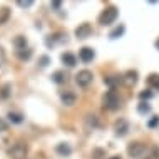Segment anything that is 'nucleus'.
<instances>
[{"instance_id":"33","label":"nucleus","mask_w":159,"mask_h":159,"mask_svg":"<svg viewBox=\"0 0 159 159\" xmlns=\"http://www.w3.org/2000/svg\"><path fill=\"white\" fill-rule=\"evenodd\" d=\"M154 47H156V49L159 50V39H157V40H156V42H154Z\"/></svg>"},{"instance_id":"19","label":"nucleus","mask_w":159,"mask_h":159,"mask_svg":"<svg viewBox=\"0 0 159 159\" xmlns=\"http://www.w3.org/2000/svg\"><path fill=\"white\" fill-rule=\"evenodd\" d=\"M7 117H8V121H10L12 124H22L25 121L24 114H20V112H8Z\"/></svg>"},{"instance_id":"14","label":"nucleus","mask_w":159,"mask_h":159,"mask_svg":"<svg viewBox=\"0 0 159 159\" xmlns=\"http://www.w3.org/2000/svg\"><path fill=\"white\" fill-rule=\"evenodd\" d=\"M50 79H52L54 84H59V85H61V84H66V82H67L69 75H67L64 70H55L54 74L50 75Z\"/></svg>"},{"instance_id":"27","label":"nucleus","mask_w":159,"mask_h":159,"mask_svg":"<svg viewBox=\"0 0 159 159\" xmlns=\"http://www.w3.org/2000/svg\"><path fill=\"white\" fill-rule=\"evenodd\" d=\"M49 64H50V57H49V55H40V57H39V67H40V69H45Z\"/></svg>"},{"instance_id":"29","label":"nucleus","mask_w":159,"mask_h":159,"mask_svg":"<svg viewBox=\"0 0 159 159\" xmlns=\"http://www.w3.org/2000/svg\"><path fill=\"white\" fill-rule=\"evenodd\" d=\"M102 156H104V151H102V149H94L92 151V157L94 159H101Z\"/></svg>"},{"instance_id":"9","label":"nucleus","mask_w":159,"mask_h":159,"mask_svg":"<svg viewBox=\"0 0 159 159\" xmlns=\"http://www.w3.org/2000/svg\"><path fill=\"white\" fill-rule=\"evenodd\" d=\"M96 59V50L92 47H82L79 49V61L84 62V64H89Z\"/></svg>"},{"instance_id":"22","label":"nucleus","mask_w":159,"mask_h":159,"mask_svg":"<svg viewBox=\"0 0 159 159\" xmlns=\"http://www.w3.org/2000/svg\"><path fill=\"white\" fill-rule=\"evenodd\" d=\"M137 112H139L141 116H148V114H151V104H149V102L141 101L139 104H137Z\"/></svg>"},{"instance_id":"4","label":"nucleus","mask_w":159,"mask_h":159,"mask_svg":"<svg viewBox=\"0 0 159 159\" xmlns=\"http://www.w3.org/2000/svg\"><path fill=\"white\" fill-rule=\"evenodd\" d=\"M27 152H29V148H27V144H24V143L12 144V148H8V151H7V154L12 159H25Z\"/></svg>"},{"instance_id":"13","label":"nucleus","mask_w":159,"mask_h":159,"mask_svg":"<svg viewBox=\"0 0 159 159\" xmlns=\"http://www.w3.org/2000/svg\"><path fill=\"white\" fill-rule=\"evenodd\" d=\"M55 152L62 157H69L72 154V148H70V144H67V143H61V144L55 146Z\"/></svg>"},{"instance_id":"18","label":"nucleus","mask_w":159,"mask_h":159,"mask_svg":"<svg viewBox=\"0 0 159 159\" xmlns=\"http://www.w3.org/2000/svg\"><path fill=\"white\" fill-rule=\"evenodd\" d=\"M12 44H14V47L17 50H24V49H27V39H25L24 35H17Z\"/></svg>"},{"instance_id":"6","label":"nucleus","mask_w":159,"mask_h":159,"mask_svg":"<svg viewBox=\"0 0 159 159\" xmlns=\"http://www.w3.org/2000/svg\"><path fill=\"white\" fill-rule=\"evenodd\" d=\"M64 42H67V34L66 32H54L50 34V35L45 37V45L49 47H55L57 44H64Z\"/></svg>"},{"instance_id":"17","label":"nucleus","mask_w":159,"mask_h":159,"mask_svg":"<svg viewBox=\"0 0 159 159\" xmlns=\"http://www.w3.org/2000/svg\"><path fill=\"white\" fill-rule=\"evenodd\" d=\"M99 124V119L96 114H89L87 117H85V129L87 131H92V129H96Z\"/></svg>"},{"instance_id":"28","label":"nucleus","mask_w":159,"mask_h":159,"mask_svg":"<svg viewBox=\"0 0 159 159\" xmlns=\"http://www.w3.org/2000/svg\"><path fill=\"white\" fill-rule=\"evenodd\" d=\"M157 126H159V116H152V117L148 121V127L149 129H154V127H157Z\"/></svg>"},{"instance_id":"2","label":"nucleus","mask_w":159,"mask_h":159,"mask_svg":"<svg viewBox=\"0 0 159 159\" xmlns=\"http://www.w3.org/2000/svg\"><path fill=\"white\" fill-rule=\"evenodd\" d=\"M117 17H119V8L116 5H109L101 12V15H99V24L104 25V27H109V25H112L116 20H117Z\"/></svg>"},{"instance_id":"26","label":"nucleus","mask_w":159,"mask_h":159,"mask_svg":"<svg viewBox=\"0 0 159 159\" xmlns=\"http://www.w3.org/2000/svg\"><path fill=\"white\" fill-rule=\"evenodd\" d=\"M34 2H35V0H15V3L20 8H30L34 5Z\"/></svg>"},{"instance_id":"21","label":"nucleus","mask_w":159,"mask_h":159,"mask_svg":"<svg viewBox=\"0 0 159 159\" xmlns=\"http://www.w3.org/2000/svg\"><path fill=\"white\" fill-rule=\"evenodd\" d=\"M148 84L154 91H159V74H149L148 75Z\"/></svg>"},{"instance_id":"3","label":"nucleus","mask_w":159,"mask_h":159,"mask_svg":"<svg viewBox=\"0 0 159 159\" xmlns=\"http://www.w3.org/2000/svg\"><path fill=\"white\" fill-rule=\"evenodd\" d=\"M92 80H94V74L89 69H82V70H79L75 74V84L82 89L89 87V85L92 84Z\"/></svg>"},{"instance_id":"8","label":"nucleus","mask_w":159,"mask_h":159,"mask_svg":"<svg viewBox=\"0 0 159 159\" xmlns=\"http://www.w3.org/2000/svg\"><path fill=\"white\" fill-rule=\"evenodd\" d=\"M129 129H131V126H129V122L126 121V119H117V121L114 122V134L117 137L127 136Z\"/></svg>"},{"instance_id":"23","label":"nucleus","mask_w":159,"mask_h":159,"mask_svg":"<svg viewBox=\"0 0 159 159\" xmlns=\"http://www.w3.org/2000/svg\"><path fill=\"white\" fill-rule=\"evenodd\" d=\"M12 96V84H3L2 85V89H0V97L2 99H8Z\"/></svg>"},{"instance_id":"25","label":"nucleus","mask_w":159,"mask_h":159,"mask_svg":"<svg viewBox=\"0 0 159 159\" xmlns=\"http://www.w3.org/2000/svg\"><path fill=\"white\" fill-rule=\"evenodd\" d=\"M152 96H154V92L151 91V89H144V91H141V92H139V101L148 102L149 99H152Z\"/></svg>"},{"instance_id":"30","label":"nucleus","mask_w":159,"mask_h":159,"mask_svg":"<svg viewBox=\"0 0 159 159\" xmlns=\"http://www.w3.org/2000/svg\"><path fill=\"white\" fill-rule=\"evenodd\" d=\"M62 2H64V0H52V2H50V5H52L54 10H59L61 5H62Z\"/></svg>"},{"instance_id":"10","label":"nucleus","mask_w":159,"mask_h":159,"mask_svg":"<svg viewBox=\"0 0 159 159\" xmlns=\"http://www.w3.org/2000/svg\"><path fill=\"white\" fill-rule=\"evenodd\" d=\"M137 80H139V74H137V70H132V69L122 75V82L126 84V87H134Z\"/></svg>"},{"instance_id":"15","label":"nucleus","mask_w":159,"mask_h":159,"mask_svg":"<svg viewBox=\"0 0 159 159\" xmlns=\"http://www.w3.org/2000/svg\"><path fill=\"white\" fill-rule=\"evenodd\" d=\"M122 82V75H109V77H104V84L107 85L109 89H116V85Z\"/></svg>"},{"instance_id":"11","label":"nucleus","mask_w":159,"mask_h":159,"mask_svg":"<svg viewBox=\"0 0 159 159\" xmlns=\"http://www.w3.org/2000/svg\"><path fill=\"white\" fill-rule=\"evenodd\" d=\"M61 101L64 106L67 107H72L77 102V94L72 92V91H66V92H61Z\"/></svg>"},{"instance_id":"35","label":"nucleus","mask_w":159,"mask_h":159,"mask_svg":"<svg viewBox=\"0 0 159 159\" xmlns=\"http://www.w3.org/2000/svg\"><path fill=\"white\" fill-rule=\"evenodd\" d=\"M111 159H121V157H119V156H116V157H111Z\"/></svg>"},{"instance_id":"32","label":"nucleus","mask_w":159,"mask_h":159,"mask_svg":"<svg viewBox=\"0 0 159 159\" xmlns=\"http://www.w3.org/2000/svg\"><path fill=\"white\" fill-rule=\"evenodd\" d=\"M5 129H7V124L3 122L2 119H0V131H5Z\"/></svg>"},{"instance_id":"5","label":"nucleus","mask_w":159,"mask_h":159,"mask_svg":"<svg viewBox=\"0 0 159 159\" xmlns=\"http://www.w3.org/2000/svg\"><path fill=\"white\" fill-rule=\"evenodd\" d=\"M146 152H148V146L143 144V143H132V144L127 146V154L131 157H134V159L144 157Z\"/></svg>"},{"instance_id":"7","label":"nucleus","mask_w":159,"mask_h":159,"mask_svg":"<svg viewBox=\"0 0 159 159\" xmlns=\"http://www.w3.org/2000/svg\"><path fill=\"white\" fill-rule=\"evenodd\" d=\"M75 37L79 39V40H84V39H89L94 34V30H92V25L89 24V22H84V24H80L79 27L75 29Z\"/></svg>"},{"instance_id":"20","label":"nucleus","mask_w":159,"mask_h":159,"mask_svg":"<svg viewBox=\"0 0 159 159\" xmlns=\"http://www.w3.org/2000/svg\"><path fill=\"white\" fill-rule=\"evenodd\" d=\"M10 15H12V12H10V8H8V7H2V8H0V25H5L8 22V19H10Z\"/></svg>"},{"instance_id":"16","label":"nucleus","mask_w":159,"mask_h":159,"mask_svg":"<svg viewBox=\"0 0 159 159\" xmlns=\"http://www.w3.org/2000/svg\"><path fill=\"white\" fill-rule=\"evenodd\" d=\"M124 32H126V25H124V24H119L117 27L114 29V30H111V34H109V39H111V40H116V39H121V37L124 35Z\"/></svg>"},{"instance_id":"12","label":"nucleus","mask_w":159,"mask_h":159,"mask_svg":"<svg viewBox=\"0 0 159 159\" xmlns=\"http://www.w3.org/2000/svg\"><path fill=\"white\" fill-rule=\"evenodd\" d=\"M61 61H62V64H64L67 69H74V67L77 66V57H75L72 52H64V54L61 55Z\"/></svg>"},{"instance_id":"34","label":"nucleus","mask_w":159,"mask_h":159,"mask_svg":"<svg viewBox=\"0 0 159 159\" xmlns=\"http://www.w3.org/2000/svg\"><path fill=\"white\" fill-rule=\"evenodd\" d=\"M146 2H149V3H157L159 0H146Z\"/></svg>"},{"instance_id":"31","label":"nucleus","mask_w":159,"mask_h":159,"mask_svg":"<svg viewBox=\"0 0 159 159\" xmlns=\"http://www.w3.org/2000/svg\"><path fill=\"white\" fill-rule=\"evenodd\" d=\"M5 61V50H3V47H0V64Z\"/></svg>"},{"instance_id":"1","label":"nucleus","mask_w":159,"mask_h":159,"mask_svg":"<svg viewBox=\"0 0 159 159\" xmlns=\"http://www.w3.org/2000/svg\"><path fill=\"white\" fill-rule=\"evenodd\" d=\"M121 102H122V99L116 89H109V91L102 96V107L107 111H117L119 107H121Z\"/></svg>"},{"instance_id":"24","label":"nucleus","mask_w":159,"mask_h":159,"mask_svg":"<svg viewBox=\"0 0 159 159\" xmlns=\"http://www.w3.org/2000/svg\"><path fill=\"white\" fill-rule=\"evenodd\" d=\"M17 57L20 59V61H29V59L32 57V49H24V50H17Z\"/></svg>"}]
</instances>
